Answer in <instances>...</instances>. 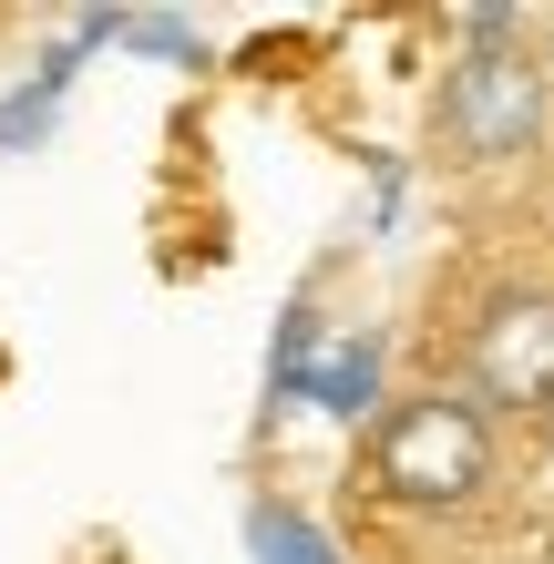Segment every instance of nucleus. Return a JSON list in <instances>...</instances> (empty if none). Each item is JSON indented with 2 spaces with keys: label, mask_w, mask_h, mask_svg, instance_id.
<instances>
[{
  "label": "nucleus",
  "mask_w": 554,
  "mask_h": 564,
  "mask_svg": "<svg viewBox=\"0 0 554 564\" xmlns=\"http://www.w3.org/2000/svg\"><path fill=\"white\" fill-rule=\"evenodd\" d=\"M360 473H370L380 503H401V513H472L482 492L503 482V431L482 421L463 390H411V401H390L370 421Z\"/></svg>",
  "instance_id": "1"
},
{
  "label": "nucleus",
  "mask_w": 554,
  "mask_h": 564,
  "mask_svg": "<svg viewBox=\"0 0 554 564\" xmlns=\"http://www.w3.org/2000/svg\"><path fill=\"white\" fill-rule=\"evenodd\" d=\"M544 62L513 42V21H472V52L442 73V104H432V134L452 164H513L544 144Z\"/></svg>",
  "instance_id": "2"
},
{
  "label": "nucleus",
  "mask_w": 554,
  "mask_h": 564,
  "mask_svg": "<svg viewBox=\"0 0 554 564\" xmlns=\"http://www.w3.org/2000/svg\"><path fill=\"white\" fill-rule=\"evenodd\" d=\"M463 401L482 421H554V288L513 278L463 328Z\"/></svg>",
  "instance_id": "3"
}]
</instances>
